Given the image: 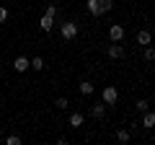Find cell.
Masks as SVG:
<instances>
[{"instance_id": "6da1fadb", "label": "cell", "mask_w": 155, "mask_h": 145, "mask_svg": "<svg viewBox=\"0 0 155 145\" xmlns=\"http://www.w3.org/2000/svg\"><path fill=\"white\" fill-rule=\"evenodd\" d=\"M60 34L65 36V39H75L78 36V23H72V21H65L60 26Z\"/></svg>"}, {"instance_id": "44dd1931", "label": "cell", "mask_w": 155, "mask_h": 145, "mask_svg": "<svg viewBox=\"0 0 155 145\" xmlns=\"http://www.w3.org/2000/svg\"><path fill=\"white\" fill-rule=\"evenodd\" d=\"M47 16L54 18V16H57V5H47Z\"/></svg>"}, {"instance_id": "30bf717a", "label": "cell", "mask_w": 155, "mask_h": 145, "mask_svg": "<svg viewBox=\"0 0 155 145\" xmlns=\"http://www.w3.org/2000/svg\"><path fill=\"white\" fill-rule=\"evenodd\" d=\"M91 112H93V117H104V114H106V104H104V101H101V104H93V109H91Z\"/></svg>"}, {"instance_id": "2e32d148", "label": "cell", "mask_w": 155, "mask_h": 145, "mask_svg": "<svg viewBox=\"0 0 155 145\" xmlns=\"http://www.w3.org/2000/svg\"><path fill=\"white\" fill-rule=\"evenodd\" d=\"M31 70H44V60H41V57H34L31 60Z\"/></svg>"}, {"instance_id": "d6986e66", "label": "cell", "mask_w": 155, "mask_h": 145, "mask_svg": "<svg viewBox=\"0 0 155 145\" xmlns=\"http://www.w3.org/2000/svg\"><path fill=\"white\" fill-rule=\"evenodd\" d=\"M147 109H150V104H147L145 99H140V101H137V112H147Z\"/></svg>"}, {"instance_id": "8992f818", "label": "cell", "mask_w": 155, "mask_h": 145, "mask_svg": "<svg viewBox=\"0 0 155 145\" xmlns=\"http://www.w3.org/2000/svg\"><path fill=\"white\" fill-rule=\"evenodd\" d=\"M142 127H155V112H142Z\"/></svg>"}, {"instance_id": "9c48e42d", "label": "cell", "mask_w": 155, "mask_h": 145, "mask_svg": "<svg viewBox=\"0 0 155 145\" xmlns=\"http://www.w3.org/2000/svg\"><path fill=\"white\" fill-rule=\"evenodd\" d=\"M78 91H80L83 96H91V93H93V83H88V80H83V83L78 86Z\"/></svg>"}, {"instance_id": "7c38bea8", "label": "cell", "mask_w": 155, "mask_h": 145, "mask_svg": "<svg viewBox=\"0 0 155 145\" xmlns=\"http://www.w3.org/2000/svg\"><path fill=\"white\" fill-rule=\"evenodd\" d=\"M137 42H140L142 47H147V44H150V31H140V34H137Z\"/></svg>"}, {"instance_id": "4fadbf2b", "label": "cell", "mask_w": 155, "mask_h": 145, "mask_svg": "<svg viewBox=\"0 0 155 145\" xmlns=\"http://www.w3.org/2000/svg\"><path fill=\"white\" fill-rule=\"evenodd\" d=\"M142 55H145V60H147V62H153V60H155V47H153V44H147Z\"/></svg>"}, {"instance_id": "ac0fdd59", "label": "cell", "mask_w": 155, "mask_h": 145, "mask_svg": "<svg viewBox=\"0 0 155 145\" xmlns=\"http://www.w3.org/2000/svg\"><path fill=\"white\" fill-rule=\"evenodd\" d=\"M5 145H21V137L18 135H11V137H5Z\"/></svg>"}, {"instance_id": "8fae6325", "label": "cell", "mask_w": 155, "mask_h": 145, "mask_svg": "<svg viewBox=\"0 0 155 145\" xmlns=\"http://www.w3.org/2000/svg\"><path fill=\"white\" fill-rule=\"evenodd\" d=\"M80 124H83V114H70V127H80Z\"/></svg>"}, {"instance_id": "ba28073f", "label": "cell", "mask_w": 155, "mask_h": 145, "mask_svg": "<svg viewBox=\"0 0 155 145\" xmlns=\"http://www.w3.org/2000/svg\"><path fill=\"white\" fill-rule=\"evenodd\" d=\"M111 5H114L111 0H98V16H104V13H109V11H111Z\"/></svg>"}, {"instance_id": "277c9868", "label": "cell", "mask_w": 155, "mask_h": 145, "mask_svg": "<svg viewBox=\"0 0 155 145\" xmlns=\"http://www.w3.org/2000/svg\"><path fill=\"white\" fill-rule=\"evenodd\" d=\"M28 67H31V60H26V57H16L13 60V70L16 72H26Z\"/></svg>"}, {"instance_id": "ffe728a7", "label": "cell", "mask_w": 155, "mask_h": 145, "mask_svg": "<svg viewBox=\"0 0 155 145\" xmlns=\"http://www.w3.org/2000/svg\"><path fill=\"white\" fill-rule=\"evenodd\" d=\"M3 21H8V8L5 5H0V23Z\"/></svg>"}, {"instance_id": "5b68a950", "label": "cell", "mask_w": 155, "mask_h": 145, "mask_svg": "<svg viewBox=\"0 0 155 145\" xmlns=\"http://www.w3.org/2000/svg\"><path fill=\"white\" fill-rule=\"evenodd\" d=\"M109 57H111V60H122V57H124V49L114 42V44H109Z\"/></svg>"}, {"instance_id": "9a60e30c", "label": "cell", "mask_w": 155, "mask_h": 145, "mask_svg": "<svg viewBox=\"0 0 155 145\" xmlns=\"http://www.w3.org/2000/svg\"><path fill=\"white\" fill-rule=\"evenodd\" d=\"M88 11H91V16L98 18V0H88Z\"/></svg>"}, {"instance_id": "5bb4252c", "label": "cell", "mask_w": 155, "mask_h": 145, "mask_svg": "<svg viewBox=\"0 0 155 145\" xmlns=\"http://www.w3.org/2000/svg\"><path fill=\"white\" fill-rule=\"evenodd\" d=\"M129 137H132L129 130H119V132H116V140H119V143H129Z\"/></svg>"}, {"instance_id": "7a4b0ae2", "label": "cell", "mask_w": 155, "mask_h": 145, "mask_svg": "<svg viewBox=\"0 0 155 145\" xmlns=\"http://www.w3.org/2000/svg\"><path fill=\"white\" fill-rule=\"evenodd\" d=\"M101 96H104V104H109V106H114V104H116V99H119V93H116L114 86H106Z\"/></svg>"}, {"instance_id": "e0dca14e", "label": "cell", "mask_w": 155, "mask_h": 145, "mask_svg": "<svg viewBox=\"0 0 155 145\" xmlns=\"http://www.w3.org/2000/svg\"><path fill=\"white\" fill-rule=\"evenodd\" d=\"M54 106H57V109H67L70 104H67V99H65V96H60V99L54 101Z\"/></svg>"}, {"instance_id": "3957f363", "label": "cell", "mask_w": 155, "mask_h": 145, "mask_svg": "<svg viewBox=\"0 0 155 145\" xmlns=\"http://www.w3.org/2000/svg\"><path fill=\"white\" fill-rule=\"evenodd\" d=\"M109 39L111 42H122L124 39V26H119V23L116 26H109Z\"/></svg>"}, {"instance_id": "52a82bcc", "label": "cell", "mask_w": 155, "mask_h": 145, "mask_svg": "<svg viewBox=\"0 0 155 145\" xmlns=\"http://www.w3.org/2000/svg\"><path fill=\"white\" fill-rule=\"evenodd\" d=\"M39 26L44 29V31H49V29L54 26V18H52V16H47V13H44V16H41V21H39Z\"/></svg>"}]
</instances>
